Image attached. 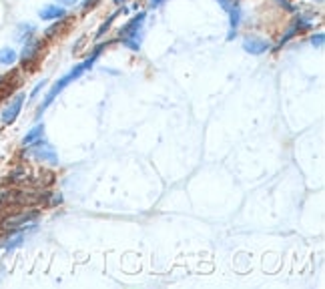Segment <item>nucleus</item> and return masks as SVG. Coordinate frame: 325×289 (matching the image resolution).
Instances as JSON below:
<instances>
[{"label":"nucleus","instance_id":"nucleus-7","mask_svg":"<svg viewBox=\"0 0 325 289\" xmlns=\"http://www.w3.org/2000/svg\"><path fill=\"white\" fill-rule=\"evenodd\" d=\"M38 16L43 20H63L67 16V10L63 6H58V4H48L45 8H40Z\"/></svg>","mask_w":325,"mask_h":289},{"label":"nucleus","instance_id":"nucleus-20","mask_svg":"<svg viewBox=\"0 0 325 289\" xmlns=\"http://www.w3.org/2000/svg\"><path fill=\"white\" fill-rule=\"evenodd\" d=\"M123 2H127V0H115V4H116V6H120Z\"/></svg>","mask_w":325,"mask_h":289},{"label":"nucleus","instance_id":"nucleus-15","mask_svg":"<svg viewBox=\"0 0 325 289\" xmlns=\"http://www.w3.org/2000/svg\"><path fill=\"white\" fill-rule=\"evenodd\" d=\"M116 16H118V12H115V14H111V16H109V20H107V23L103 24V26H100V28H98V32H96V36H103V34H105V32H107V30H109V28H111V24L115 23V18Z\"/></svg>","mask_w":325,"mask_h":289},{"label":"nucleus","instance_id":"nucleus-12","mask_svg":"<svg viewBox=\"0 0 325 289\" xmlns=\"http://www.w3.org/2000/svg\"><path fill=\"white\" fill-rule=\"evenodd\" d=\"M14 60H16V52H14V48H0V65H4V67H10V65H14Z\"/></svg>","mask_w":325,"mask_h":289},{"label":"nucleus","instance_id":"nucleus-1","mask_svg":"<svg viewBox=\"0 0 325 289\" xmlns=\"http://www.w3.org/2000/svg\"><path fill=\"white\" fill-rule=\"evenodd\" d=\"M100 48H103V47L96 48V50L93 52V56H89V58H87L85 63L76 65V67H74V69H72L69 74H65V76H63V78H60L58 82H54V85H52V89H50V91L47 93V98H45V100H43V105H40V113H43L45 109H48V107L52 105V100H54V98L58 96V93H63V91H65V89L69 87L72 80H76L78 76H83V74L89 71V69H93L94 60H96V58H98V54H100Z\"/></svg>","mask_w":325,"mask_h":289},{"label":"nucleus","instance_id":"nucleus-22","mask_svg":"<svg viewBox=\"0 0 325 289\" xmlns=\"http://www.w3.org/2000/svg\"><path fill=\"white\" fill-rule=\"evenodd\" d=\"M231 2H233V4H237V2H239V0H231Z\"/></svg>","mask_w":325,"mask_h":289},{"label":"nucleus","instance_id":"nucleus-2","mask_svg":"<svg viewBox=\"0 0 325 289\" xmlns=\"http://www.w3.org/2000/svg\"><path fill=\"white\" fill-rule=\"evenodd\" d=\"M38 219V211H21V213H12L0 219V229L2 231H21L26 227H32L34 221Z\"/></svg>","mask_w":325,"mask_h":289},{"label":"nucleus","instance_id":"nucleus-9","mask_svg":"<svg viewBox=\"0 0 325 289\" xmlns=\"http://www.w3.org/2000/svg\"><path fill=\"white\" fill-rule=\"evenodd\" d=\"M43 137H45V125H36V127H32V129L24 135L23 147L24 149H28V147H32L34 143L43 141Z\"/></svg>","mask_w":325,"mask_h":289},{"label":"nucleus","instance_id":"nucleus-8","mask_svg":"<svg viewBox=\"0 0 325 289\" xmlns=\"http://www.w3.org/2000/svg\"><path fill=\"white\" fill-rule=\"evenodd\" d=\"M40 43L38 40H26V45H24L23 52H21V60H23L24 65H30L36 56H38V52H40Z\"/></svg>","mask_w":325,"mask_h":289},{"label":"nucleus","instance_id":"nucleus-6","mask_svg":"<svg viewBox=\"0 0 325 289\" xmlns=\"http://www.w3.org/2000/svg\"><path fill=\"white\" fill-rule=\"evenodd\" d=\"M243 48H245L249 54H263V52H267L271 47H269V43H267V40H263V38L249 36V38H245V40H243Z\"/></svg>","mask_w":325,"mask_h":289},{"label":"nucleus","instance_id":"nucleus-10","mask_svg":"<svg viewBox=\"0 0 325 289\" xmlns=\"http://www.w3.org/2000/svg\"><path fill=\"white\" fill-rule=\"evenodd\" d=\"M227 12H229V38H233V36L237 34V28H239L241 10H239V6H237V4H233Z\"/></svg>","mask_w":325,"mask_h":289},{"label":"nucleus","instance_id":"nucleus-19","mask_svg":"<svg viewBox=\"0 0 325 289\" xmlns=\"http://www.w3.org/2000/svg\"><path fill=\"white\" fill-rule=\"evenodd\" d=\"M60 2H65V4H74L76 0H60Z\"/></svg>","mask_w":325,"mask_h":289},{"label":"nucleus","instance_id":"nucleus-14","mask_svg":"<svg viewBox=\"0 0 325 289\" xmlns=\"http://www.w3.org/2000/svg\"><path fill=\"white\" fill-rule=\"evenodd\" d=\"M32 32H34V26L32 24H21L18 26V34H16V38L18 40H30V36H32Z\"/></svg>","mask_w":325,"mask_h":289},{"label":"nucleus","instance_id":"nucleus-4","mask_svg":"<svg viewBox=\"0 0 325 289\" xmlns=\"http://www.w3.org/2000/svg\"><path fill=\"white\" fill-rule=\"evenodd\" d=\"M32 157L36 161H43V163H50V165H58V155L54 151L52 144H48L47 141H38V143L32 144Z\"/></svg>","mask_w":325,"mask_h":289},{"label":"nucleus","instance_id":"nucleus-21","mask_svg":"<svg viewBox=\"0 0 325 289\" xmlns=\"http://www.w3.org/2000/svg\"><path fill=\"white\" fill-rule=\"evenodd\" d=\"M2 82H4V78H2V76H0V87H2Z\"/></svg>","mask_w":325,"mask_h":289},{"label":"nucleus","instance_id":"nucleus-13","mask_svg":"<svg viewBox=\"0 0 325 289\" xmlns=\"http://www.w3.org/2000/svg\"><path fill=\"white\" fill-rule=\"evenodd\" d=\"M23 241H24V235L18 231V233H14L12 237H8L6 239V243H4V249L6 251H12V249H16V247H21L23 245Z\"/></svg>","mask_w":325,"mask_h":289},{"label":"nucleus","instance_id":"nucleus-17","mask_svg":"<svg viewBox=\"0 0 325 289\" xmlns=\"http://www.w3.org/2000/svg\"><path fill=\"white\" fill-rule=\"evenodd\" d=\"M277 4L279 6H283L287 12H295V6H293L291 2H287V0H277Z\"/></svg>","mask_w":325,"mask_h":289},{"label":"nucleus","instance_id":"nucleus-5","mask_svg":"<svg viewBox=\"0 0 325 289\" xmlns=\"http://www.w3.org/2000/svg\"><path fill=\"white\" fill-rule=\"evenodd\" d=\"M24 96H26L24 93H18V95L10 100V105L2 111V122H4V125H12L14 120L18 119V115H21V111H23Z\"/></svg>","mask_w":325,"mask_h":289},{"label":"nucleus","instance_id":"nucleus-11","mask_svg":"<svg viewBox=\"0 0 325 289\" xmlns=\"http://www.w3.org/2000/svg\"><path fill=\"white\" fill-rule=\"evenodd\" d=\"M30 177H28V171L23 167L14 169L10 175H8V183H28Z\"/></svg>","mask_w":325,"mask_h":289},{"label":"nucleus","instance_id":"nucleus-16","mask_svg":"<svg viewBox=\"0 0 325 289\" xmlns=\"http://www.w3.org/2000/svg\"><path fill=\"white\" fill-rule=\"evenodd\" d=\"M323 43H325L323 32H317V34H313V36H311V45H313L315 48H323Z\"/></svg>","mask_w":325,"mask_h":289},{"label":"nucleus","instance_id":"nucleus-18","mask_svg":"<svg viewBox=\"0 0 325 289\" xmlns=\"http://www.w3.org/2000/svg\"><path fill=\"white\" fill-rule=\"evenodd\" d=\"M161 2H165V0H151V6H159Z\"/></svg>","mask_w":325,"mask_h":289},{"label":"nucleus","instance_id":"nucleus-3","mask_svg":"<svg viewBox=\"0 0 325 289\" xmlns=\"http://www.w3.org/2000/svg\"><path fill=\"white\" fill-rule=\"evenodd\" d=\"M145 16H147L145 12H139L133 20H129V23L120 28V38H123V43L131 48V50H139L140 48L139 32H140V28H143V24H145Z\"/></svg>","mask_w":325,"mask_h":289}]
</instances>
